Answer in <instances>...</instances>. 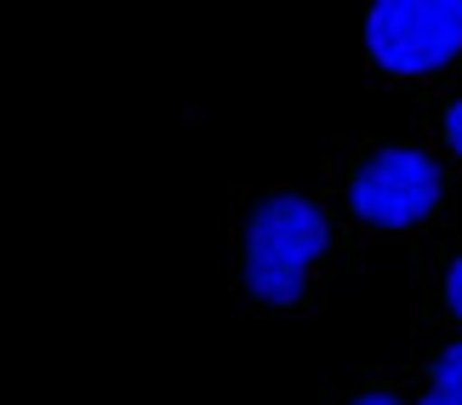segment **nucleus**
<instances>
[{
  "mask_svg": "<svg viewBox=\"0 0 462 405\" xmlns=\"http://www.w3.org/2000/svg\"><path fill=\"white\" fill-rule=\"evenodd\" d=\"M422 405H462V343H451L446 354L434 360V377H429Z\"/></svg>",
  "mask_w": 462,
  "mask_h": 405,
  "instance_id": "obj_4",
  "label": "nucleus"
},
{
  "mask_svg": "<svg viewBox=\"0 0 462 405\" xmlns=\"http://www.w3.org/2000/svg\"><path fill=\"white\" fill-rule=\"evenodd\" d=\"M365 46L394 75H429L462 51V0H377Z\"/></svg>",
  "mask_w": 462,
  "mask_h": 405,
  "instance_id": "obj_2",
  "label": "nucleus"
},
{
  "mask_svg": "<svg viewBox=\"0 0 462 405\" xmlns=\"http://www.w3.org/2000/svg\"><path fill=\"white\" fill-rule=\"evenodd\" d=\"M319 252H326L319 206L303 195H280L269 206H257L252 228H245V286L263 303H297Z\"/></svg>",
  "mask_w": 462,
  "mask_h": 405,
  "instance_id": "obj_1",
  "label": "nucleus"
},
{
  "mask_svg": "<svg viewBox=\"0 0 462 405\" xmlns=\"http://www.w3.org/2000/svg\"><path fill=\"white\" fill-rule=\"evenodd\" d=\"M354 405H400L394 394H365V400H354Z\"/></svg>",
  "mask_w": 462,
  "mask_h": 405,
  "instance_id": "obj_7",
  "label": "nucleus"
},
{
  "mask_svg": "<svg viewBox=\"0 0 462 405\" xmlns=\"http://www.w3.org/2000/svg\"><path fill=\"white\" fill-rule=\"evenodd\" d=\"M446 303H451V314L462 320V257L451 262V274H446Z\"/></svg>",
  "mask_w": 462,
  "mask_h": 405,
  "instance_id": "obj_5",
  "label": "nucleus"
},
{
  "mask_svg": "<svg viewBox=\"0 0 462 405\" xmlns=\"http://www.w3.org/2000/svg\"><path fill=\"white\" fill-rule=\"evenodd\" d=\"M348 206L360 211L365 223L411 228L439 206V171H434L429 154H417V149H383L377 161L360 166V178L348 189Z\"/></svg>",
  "mask_w": 462,
  "mask_h": 405,
  "instance_id": "obj_3",
  "label": "nucleus"
},
{
  "mask_svg": "<svg viewBox=\"0 0 462 405\" xmlns=\"http://www.w3.org/2000/svg\"><path fill=\"white\" fill-rule=\"evenodd\" d=\"M446 137H451V149L462 154V97L451 103V115H446Z\"/></svg>",
  "mask_w": 462,
  "mask_h": 405,
  "instance_id": "obj_6",
  "label": "nucleus"
}]
</instances>
